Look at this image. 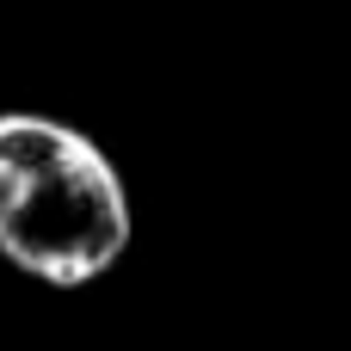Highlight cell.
Here are the masks:
<instances>
[{
	"label": "cell",
	"instance_id": "obj_1",
	"mask_svg": "<svg viewBox=\"0 0 351 351\" xmlns=\"http://www.w3.org/2000/svg\"><path fill=\"white\" fill-rule=\"evenodd\" d=\"M130 247V191L111 154L37 111H0V253L37 284L80 290Z\"/></svg>",
	"mask_w": 351,
	"mask_h": 351
}]
</instances>
